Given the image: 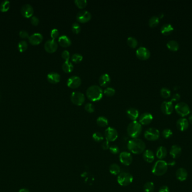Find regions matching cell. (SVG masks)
<instances>
[{"label": "cell", "mask_w": 192, "mask_h": 192, "mask_svg": "<svg viewBox=\"0 0 192 192\" xmlns=\"http://www.w3.org/2000/svg\"><path fill=\"white\" fill-rule=\"evenodd\" d=\"M96 122L99 126L102 127L107 126L109 124L108 120L105 117H103V116H100L98 117L97 119Z\"/></svg>", "instance_id": "d6a6232c"}, {"label": "cell", "mask_w": 192, "mask_h": 192, "mask_svg": "<svg viewBox=\"0 0 192 192\" xmlns=\"http://www.w3.org/2000/svg\"><path fill=\"white\" fill-rule=\"evenodd\" d=\"M128 117L132 120H136L139 116V112L134 108H130L126 110Z\"/></svg>", "instance_id": "d4e9b609"}, {"label": "cell", "mask_w": 192, "mask_h": 192, "mask_svg": "<svg viewBox=\"0 0 192 192\" xmlns=\"http://www.w3.org/2000/svg\"><path fill=\"white\" fill-rule=\"evenodd\" d=\"M21 13L23 16L28 18L31 17L33 14L34 9L30 4H24L21 8Z\"/></svg>", "instance_id": "5bb4252c"}, {"label": "cell", "mask_w": 192, "mask_h": 192, "mask_svg": "<svg viewBox=\"0 0 192 192\" xmlns=\"http://www.w3.org/2000/svg\"><path fill=\"white\" fill-rule=\"evenodd\" d=\"M59 36V32L58 30H57L56 28H54L52 30H51V38H52V40L56 39V38L58 37Z\"/></svg>", "instance_id": "c3c4849f"}, {"label": "cell", "mask_w": 192, "mask_h": 192, "mask_svg": "<svg viewBox=\"0 0 192 192\" xmlns=\"http://www.w3.org/2000/svg\"><path fill=\"white\" fill-rule=\"evenodd\" d=\"M177 127L181 131H184L187 130L189 127V122L186 118H181L177 120Z\"/></svg>", "instance_id": "d6986e66"}, {"label": "cell", "mask_w": 192, "mask_h": 192, "mask_svg": "<svg viewBox=\"0 0 192 192\" xmlns=\"http://www.w3.org/2000/svg\"><path fill=\"white\" fill-rule=\"evenodd\" d=\"M159 22H160V19L158 16H153L151 17L150 19H149L148 24H149V26L151 28H154L157 26H158Z\"/></svg>", "instance_id": "1f68e13d"}, {"label": "cell", "mask_w": 192, "mask_h": 192, "mask_svg": "<svg viewBox=\"0 0 192 192\" xmlns=\"http://www.w3.org/2000/svg\"><path fill=\"white\" fill-rule=\"evenodd\" d=\"M74 3L79 9H84L87 6V1L86 0H76Z\"/></svg>", "instance_id": "ab89813d"}, {"label": "cell", "mask_w": 192, "mask_h": 192, "mask_svg": "<svg viewBox=\"0 0 192 192\" xmlns=\"http://www.w3.org/2000/svg\"><path fill=\"white\" fill-rule=\"evenodd\" d=\"M87 98L92 102H97L101 100L103 96L102 89L97 85H92L87 89Z\"/></svg>", "instance_id": "7a4b0ae2"}, {"label": "cell", "mask_w": 192, "mask_h": 192, "mask_svg": "<svg viewBox=\"0 0 192 192\" xmlns=\"http://www.w3.org/2000/svg\"><path fill=\"white\" fill-rule=\"evenodd\" d=\"M162 134L165 139H169L173 135V132L170 129L166 128L162 131Z\"/></svg>", "instance_id": "b9f144b4"}, {"label": "cell", "mask_w": 192, "mask_h": 192, "mask_svg": "<svg viewBox=\"0 0 192 192\" xmlns=\"http://www.w3.org/2000/svg\"><path fill=\"white\" fill-rule=\"evenodd\" d=\"M145 138L149 141H156L160 137V131L155 128H150L144 132Z\"/></svg>", "instance_id": "ba28073f"}, {"label": "cell", "mask_w": 192, "mask_h": 192, "mask_svg": "<svg viewBox=\"0 0 192 192\" xmlns=\"http://www.w3.org/2000/svg\"><path fill=\"white\" fill-rule=\"evenodd\" d=\"M167 48L173 51H177L179 48V45L178 42L175 40H170L167 42Z\"/></svg>", "instance_id": "f1b7e54d"}, {"label": "cell", "mask_w": 192, "mask_h": 192, "mask_svg": "<svg viewBox=\"0 0 192 192\" xmlns=\"http://www.w3.org/2000/svg\"><path fill=\"white\" fill-rule=\"evenodd\" d=\"M10 2L9 1L5 0L1 2L0 4V10L1 12H6L8 11L10 9Z\"/></svg>", "instance_id": "e575fe53"}, {"label": "cell", "mask_w": 192, "mask_h": 192, "mask_svg": "<svg viewBox=\"0 0 192 192\" xmlns=\"http://www.w3.org/2000/svg\"><path fill=\"white\" fill-rule=\"evenodd\" d=\"M142 130V125L136 120H133L128 125L127 132L128 135L132 139L137 138L140 135Z\"/></svg>", "instance_id": "3957f363"}, {"label": "cell", "mask_w": 192, "mask_h": 192, "mask_svg": "<svg viewBox=\"0 0 192 192\" xmlns=\"http://www.w3.org/2000/svg\"><path fill=\"white\" fill-rule=\"evenodd\" d=\"M102 148L103 150H107L109 148V142L108 141H104L102 144Z\"/></svg>", "instance_id": "f5cc1de1"}, {"label": "cell", "mask_w": 192, "mask_h": 192, "mask_svg": "<svg viewBox=\"0 0 192 192\" xmlns=\"http://www.w3.org/2000/svg\"><path fill=\"white\" fill-rule=\"evenodd\" d=\"M143 159L146 162L152 163L154 160V155L153 152L151 150H146L144 152L143 155Z\"/></svg>", "instance_id": "484cf974"}, {"label": "cell", "mask_w": 192, "mask_h": 192, "mask_svg": "<svg viewBox=\"0 0 192 192\" xmlns=\"http://www.w3.org/2000/svg\"><path fill=\"white\" fill-rule=\"evenodd\" d=\"M160 94L161 95L162 98L167 99V98H169L170 96L171 91L167 87H162L160 90Z\"/></svg>", "instance_id": "8d00e7d4"}, {"label": "cell", "mask_w": 192, "mask_h": 192, "mask_svg": "<svg viewBox=\"0 0 192 192\" xmlns=\"http://www.w3.org/2000/svg\"><path fill=\"white\" fill-rule=\"evenodd\" d=\"M19 192H30L28 189L26 188H22L19 190Z\"/></svg>", "instance_id": "11a10c76"}, {"label": "cell", "mask_w": 192, "mask_h": 192, "mask_svg": "<svg viewBox=\"0 0 192 192\" xmlns=\"http://www.w3.org/2000/svg\"><path fill=\"white\" fill-rule=\"evenodd\" d=\"M84 108H85V109H86V110L88 112H89V113H93V112H94V106L92 103H87L86 105H85V106H84Z\"/></svg>", "instance_id": "f6af8a7d"}, {"label": "cell", "mask_w": 192, "mask_h": 192, "mask_svg": "<svg viewBox=\"0 0 192 192\" xmlns=\"http://www.w3.org/2000/svg\"><path fill=\"white\" fill-rule=\"evenodd\" d=\"M128 149L133 153L140 155L144 152L146 149V144L142 140L136 138L132 139L128 142Z\"/></svg>", "instance_id": "6da1fadb"}, {"label": "cell", "mask_w": 192, "mask_h": 192, "mask_svg": "<svg viewBox=\"0 0 192 192\" xmlns=\"http://www.w3.org/2000/svg\"><path fill=\"white\" fill-rule=\"evenodd\" d=\"M175 164V161H173V162H170L169 163H167L168 165H171V166H173Z\"/></svg>", "instance_id": "6f0895ef"}, {"label": "cell", "mask_w": 192, "mask_h": 192, "mask_svg": "<svg viewBox=\"0 0 192 192\" xmlns=\"http://www.w3.org/2000/svg\"><path fill=\"white\" fill-rule=\"evenodd\" d=\"M175 109L177 113L181 117L188 116L190 112V109L188 105L184 102H180L175 106Z\"/></svg>", "instance_id": "8992f818"}, {"label": "cell", "mask_w": 192, "mask_h": 192, "mask_svg": "<svg viewBox=\"0 0 192 192\" xmlns=\"http://www.w3.org/2000/svg\"><path fill=\"white\" fill-rule=\"evenodd\" d=\"M19 36H20V37L23 38L29 37V33H28V32L26 31V30H20V32H19Z\"/></svg>", "instance_id": "f907efd6"}, {"label": "cell", "mask_w": 192, "mask_h": 192, "mask_svg": "<svg viewBox=\"0 0 192 192\" xmlns=\"http://www.w3.org/2000/svg\"><path fill=\"white\" fill-rule=\"evenodd\" d=\"M28 47V44L25 41H21L18 44V49L20 52H24Z\"/></svg>", "instance_id": "60d3db41"}, {"label": "cell", "mask_w": 192, "mask_h": 192, "mask_svg": "<svg viewBox=\"0 0 192 192\" xmlns=\"http://www.w3.org/2000/svg\"><path fill=\"white\" fill-rule=\"evenodd\" d=\"M57 47H58L57 43L54 40H52V39L49 40L45 42V49L48 53H55L56 51Z\"/></svg>", "instance_id": "9a60e30c"}, {"label": "cell", "mask_w": 192, "mask_h": 192, "mask_svg": "<svg viewBox=\"0 0 192 192\" xmlns=\"http://www.w3.org/2000/svg\"><path fill=\"white\" fill-rule=\"evenodd\" d=\"M133 181V176L128 173H121L117 176V182L119 184L126 187L131 184Z\"/></svg>", "instance_id": "5b68a950"}, {"label": "cell", "mask_w": 192, "mask_h": 192, "mask_svg": "<svg viewBox=\"0 0 192 192\" xmlns=\"http://www.w3.org/2000/svg\"><path fill=\"white\" fill-rule=\"evenodd\" d=\"M180 98V95L179 94H175L173 95V96L171 102H172L173 101L176 102V101H177Z\"/></svg>", "instance_id": "db71d44e"}, {"label": "cell", "mask_w": 192, "mask_h": 192, "mask_svg": "<svg viewBox=\"0 0 192 192\" xmlns=\"http://www.w3.org/2000/svg\"><path fill=\"white\" fill-rule=\"evenodd\" d=\"M82 83V81L80 78L76 76L73 75L69 78L67 81V85L69 87L72 89H76L79 87Z\"/></svg>", "instance_id": "4fadbf2b"}, {"label": "cell", "mask_w": 192, "mask_h": 192, "mask_svg": "<svg viewBox=\"0 0 192 192\" xmlns=\"http://www.w3.org/2000/svg\"><path fill=\"white\" fill-rule=\"evenodd\" d=\"M83 56L80 54H74L72 55V60L75 63H79L83 60Z\"/></svg>", "instance_id": "74e56055"}, {"label": "cell", "mask_w": 192, "mask_h": 192, "mask_svg": "<svg viewBox=\"0 0 192 192\" xmlns=\"http://www.w3.org/2000/svg\"><path fill=\"white\" fill-rule=\"evenodd\" d=\"M72 30L75 34H78L81 30V27L78 23H74L72 24Z\"/></svg>", "instance_id": "7bdbcfd3"}, {"label": "cell", "mask_w": 192, "mask_h": 192, "mask_svg": "<svg viewBox=\"0 0 192 192\" xmlns=\"http://www.w3.org/2000/svg\"><path fill=\"white\" fill-rule=\"evenodd\" d=\"M176 176L180 181H185L188 177V172L184 168H179L177 169L176 172Z\"/></svg>", "instance_id": "7402d4cb"}, {"label": "cell", "mask_w": 192, "mask_h": 192, "mask_svg": "<svg viewBox=\"0 0 192 192\" xmlns=\"http://www.w3.org/2000/svg\"><path fill=\"white\" fill-rule=\"evenodd\" d=\"M105 138L109 142L114 141L118 138V132L115 128L109 127L105 130Z\"/></svg>", "instance_id": "9c48e42d"}, {"label": "cell", "mask_w": 192, "mask_h": 192, "mask_svg": "<svg viewBox=\"0 0 192 192\" xmlns=\"http://www.w3.org/2000/svg\"><path fill=\"white\" fill-rule=\"evenodd\" d=\"M161 110L162 113L166 115H169L173 113V106L172 102H163L161 106Z\"/></svg>", "instance_id": "2e32d148"}, {"label": "cell", "mask_w": 192, "mask_h": 192, "mask_svg": "<svg viewBox=\"0 0 192 192\" xmlns=\"http://www.w3.org/2000/svg\"><path fill=\"white\" fill-rule=\"evenodd\" d=\"M59 43L61 46L64 47H67L72 44V41L70 38L68 37L67 36L62 35L59 38Z\"/></svg>", "instance_id": "cb8c5ba5"}, {"label": "cell", "mask_w": 192, "mask_h": 192, "mask_svg": "<svg viewBox=\"0 0 192 192\" xmlns=\"http://www.w3.org/2000/svg\"><path fill=\"white\" fill-rule=\"evenodd\" d=\"M127 44L128 46H130L132 48H136V47L138 46V41L134 37H129L127 39Z\"/></svg>", "instance_id": "d590c367"}, {"label": "cell", "mask_w": 192, "mask_h": 192, "mask_svg": "<svg viewBox=\"0 0 192 192\" xmlns=\"http://www.w3.org/2000/svg\"><path fill=\"white\" fill-rule=\"evenodd\" d=\"M70 99L73 104L76 106H82L85 101V96L83 93L76 91L72 93Z\"/></svg>", "instance_id": "52a82bcc"}, {"label": "cell", "mask_w": 192, "mask_h": 192, "mask_svg": "<svg viewBox=\"0 0 192 192\" xmlns=\"http://www.w3.org/2000/svg\"><path fill=\"white\" fill-rule=\"evenodd\" d=\"M92 138L95 141L99 143L101 142L102 140H103V136L102 135V134H101L100 132H94V134L92 135Z\"/></svg>", "instance_id": "f35d334b"}, {"label": "cell", "mask_w": 192, "mask_h": 192, "mask_svg": "<svg viewBox=\"0 0 192 192\" xmlns=\"http://www.w3.org/2000/svg\"><path fill=\"white\" fill-rule=\"evenodd\" d=\"M29 41L32 45H37L39 44L43 40V36L40 33H34L29 36Z\"/></svg>", "instance_id": "e0dca14e"}, {"label": "cell", "mask_w": 192, "mask_h": 192, "mask_svg": "<svg viewBox=\"0 0 192 192\" xmlns=\"http://www.w3.org/2000/svg\"><path fill=\"white\" fill-rule=\"evenodd\" d=\"M168 169V165L167 162L163 160H158L154 163L152 167V172L156 176H162L166 173Z\"/></svg>", "instance_id": "277c9868"}, {"label": "cell", "mask_w": 192, "mask_h": 192, "mask_svg": "<svg viewBox=\"0 0 192 192\" xmlns=\"http://www.w3.org/2000/svg\"><path fill=\"white\" fill-rule=\"evenodd\" d=\"M109 149L110 152L113 155H116L119 152V148L116 145L111 146L109 147Z\"/></svg>", "instance_id": "7dc6e473"}, {"label": "cell", "mask_w": 192, "mask_h": 192, "mask_svg": "<svg viewBox=\"0 0 192 192\" xmlns=\"http://www.w3.org/2000/svg\"><path fill=\"white\" fill-rule=\"evenodd\" d=\"M109 171L112 175H117L120 173V167L116 163H113L109 166Z\"/></svg>", "instance_id": "f546056e"}, {"label": "cell", "mask_w": 192, "mask_h": 192, "mask_svg": "<svg viewBox=\"0 0 192 192\" xmlns=\"http://www.w3.org/2000/svg\"><path fill=\"white\" fill-rule=\"evenodd\" d=\"M47 77V80L49 81V82L53 83V84L58 83L60 81V75L56 72H50L48 74Z\"/></svg>", "instance_id": "44dd1931"}, {"label": "cell", "mask_w": 192, "mask_h": 192, "mask_svg": "<svg viewBox=\"0 0 192 192\" xmlns=\"http://www.w3.org/2000/svg\"><path fill=\"white\" fill-rule=\"evenodd\" d=\"M151 55L149 50L144 47H140L136 51V56L140 60H145L148 59Z\"/></svg>", "instance_id": "30bf717a"}, {"label": "cell", "mask_w": 192, "mask_h": 192, "mask_svg": "<svg viewBox=\"0 0 192 192\" xmlns=\"http://www.w3.org/2000/svg\"><path fill=\"white\" fill-rule=\"evenodd\" d=\"M104 94L107 96H112L115 93V90L113 87H107L104 90Z\"/></svg>", "instance_id": "ee69618b"}, {"label": "cell", "mask_w": 192, "mask_h": 192, "mask_svg": "<svg viewBox=\"0 0 192 192\" xmlns=\"http://www.w3.org/2000/svg\"><path fill=\"white\" fill-rule=\"evenodd\" d=\"M30 22L34 26H37V25H38L39 22V19L37 16H33L31 17V19H30Z\"/></svg>", "instance_id": "681fc988"}, {"label": "cell", "mask_w": 192, "mask_h": 192, "mask_svg": "<svg viewBox=\"0 0 192 192\" xmlns=\"http://www.w3.org/2000/svg\"><path fill=\"white\" fill-rule=\"evenodd\" d=\"M167 155V149L165 147L161 146L159 147L156 152V156L157 157L162 160L163 158H165Z\"/></svg>", "instance_id": "83f0119b"}, {"label": "cell", "mask_w": 192, "mask_h": 192, "mask_svg": "<svg viewBox=\"0 0 192 192\" xmlns=\"http://www.w3.org/2000/svg\"><path fill=\"white\" fill-rule=\"evenodd\" d=\"M163 16V14H161V15H160V17H158V18H159V19H160V18H162Z\"/></svg>", "instance_id": "680465c9"}, {"label": "cell", "mask_w": 192, "mask_h": 192, "mask_svg": "<svg viewBox=\"0 0 192 192\" xmlns=\"http://www.w3.org/2000/svg\"><path fill=\"white\" fill-rule=\"evenodd\" d=\"M188 120L189 122L191 124H192V114L189 117Z\"/></svg>", "instance_id": "9f6ffc18"}, {"label": "cell", "mask_w": 192, "mask_h": 192, "mask_svg": "<svg viewBox=\"0 0 192 192\" xmlns=\"http://www.w3.org/2000/svg\"><path fill=\"white\" fill-rule=\"evenodd\" d=\"M119 159L121 163L123 165L125 166H129L133 162V157L130 153L123 152L119 155Z\"/></svg>", "instance_id": "7c38bea8"}, {"label": "cell", "mask_w": 192, "mask_h": 192, "mask_svg": "<svg viewBox=\"0 0 192 192\" xmlns=\"http://www.w3.org/2000/svg\"><path fill=\"white\" fill-rule=\"evenodd\" d=\"M61 57L63 59L65 60V61H68L70 58V53L68 51V50H64L61 53Z\"/></svg>", "instance_id": "bcb514c9"}, {"label": "cell", "mask_w": 192, "mask_h": 192, "mask_svg": "<svg viewBox=\"0 0 192 192\" xmlns=\"http://www.w3.org/2000/svg\"><path fill=\"white\" fill-rule=\"evenodd\" d=\"M173 30V26L170 24H165L162 26L161 28V32L164 35H169L171 34Z\"/></svg>", "instance_id": "4316f807"}, {"label": "cell", "mask_w": 192, "mask_h": 192, "mask_svg": "<svg viewBox=\"0 0 192 192\" xmlns=\"http://www.w3.org/2000/svg\"><path fill=\"white\" fill-rule=\"evenodd\" d=\"M144 192H153L154 190V185L153 182H147L143 187Z\"/></svg>", "instance_id": "836d02e7"}, {"label": "cell", "mask_w": 192, "mask_h": 192, "mask_svg": "<svg viewBox=\"0 0 192 192\" xmlns=\"http://www.w3.org/2000/svg\"><path fill=\"white\" fill-rule=\"evenodd\" d=\"M153 120V116L151 113H144L140 116V123L143 125H147L151 124Z\"/></svg>", "instance_id": "ac0fdd59"}, {"label": "cell", "mask_w": 192, "mask_h": 192, "mask_svg": "<svg viewBox=\"0 0 192 192\" xmlns=\"http://www.w3.org/2000/svg\"><path fill=\"white\" fill-rule=\"evenodd\" d=\"M182 153V150L180 146L177 145H173L170 151V154L173 159L179 158Z\"/></svg>", "instance_id": "ffe728a7"}, {"label": "cell", "mask_w": 192, "mask_h": 192, "mask_svg": "<svg viewBox=\"0 0 192 192\" xmlns=\"http://www.w3.org/2000/svg\"><path fill=\"white\" fill-rule=\"evenodd\" d=\"M99 83L102 87L107 86L111 81L110 77L108 74H103L99 78Z\"/></svg>", "instance_id": "603a6c76"}, {"label": "cell", "mask_w": 192, "mask_h": 192, "mask_svg": "<svg viewBox=\"0 0 192 192\" xmlns=\"http://www.w3.org/2000/svg\"><path fill=\"white\" fill-rule=\"evenodd\" d=\"M62 70L66 73H70L74 69V65L69 61H65L62 65Z\"/></svg>", "instance_id": "4dcf8cb0"}, {"label": "cell", "mask_w": 192, "mask_h": 192, "mask_svg": "<svg viewBox=\"0 0 192 192\" xmlns=\"http://www.w3.org/2000/svg\"><path fill=\"white\" fill-rule=\"evenodd\" d=\"M91 18V14L87 10L80 11L76 15V19L80 23H86L90 20Z\"/></svg>", "instance_id": "8fae6325"}, {"label": "cell", "mask_w": 192, "mask_h": 192, "mask_svg": "<svg viewBox=\"0 0 192 192\" xmlns=\"http://www.w3.org/2000/svg\"><path fill=\"white\" fill-rule=\"evenodd\" d=\"M170 190L169 187L166 185H163L159 189L158 192H169Z\"/></svg>", "instance_id": "816d5d0a"}]
</instances>
